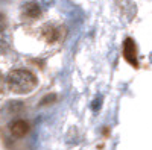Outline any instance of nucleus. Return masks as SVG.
<instances>
[{
	"label": "nucleus",
	"instance_id": "nucleus-6",
	"mask_svg": "<svg viewBox=\"0 0 152 150\" xmlns=\"http://www.w3.org/2000/svg\"><path fill=\"white\" fill-rule=\"evenodd\" d=\"M5 86H6V80H5V76L2 74V71H0V93L5 90Z\"/></svg>",
	"mask_w": 152,
	"mask_h": 150
},
{
	"label": "nucleus",
	"instance_id": "nucleus-4",
	"mask_svg": "<svg viewBox=\"0 0 152 150\" xmlns=\"http://www.w3.org/2000/svg\"><path fill=\"white\" fill-rule=\"evenodd\" d=\"M23 11L29 18H38L41 15V9H40V6H38V3H35V2H31L28 5H24Z\"/></svg>",
	"mask_w": 152,
	"mask_h": 150
},
{
	"label": "nucleus",
	"instance_id": "nucleus-3",
	"mask_svg": "<svg viewBox=\"0 0 152 150\" xmlns=\"http://www.w3.org/2000/svg\"><path fill=\"white\" fill-rule=\"evenodd\" d=\"M9 132L14 138H23L29 132V123L24 120H15L9 124Z\"/></svg>",
	"mask_w": 152,
	"mask_h": 150
},
{
	"label": "nucleus",
	"instance_id": "nucleus-2",
	"mask_svg": "<svg viewBox=\"0 0 152 150\" xmlns=\"http://www.w3.org/2000/svg\"><path fill=\"white\" fill-rule=\"evenodd\" d=\"M123 56L131 65L138 67V62H137V46H135L134 40H131V38L125 40V43H123Z\"/></svg>",
	"mask_w": 152,
	"mask_h": 150
},
{
	"label": "nucleus",
	"instance_id": "nucleus-1",
	"mask_svg": "<svg viewBox=\"0 0 152 150\" xmlns=\"http://www.w3.org/2000/svg\"><path fill=\"white\" fill-rule=\"evenodd\" d=\"M5 80H6V88L14 94H29L38 85L37 76L31 70L24 68L11 70Z\"/></svg>",
	"mask_w": 152,
	"mask_h": 150
},
{
	"label": "nucleus",
	"instance_id": "nucleus-5",
	"mask_svg": "<svg viewBox=\"0 0 152 150\" xmlns=\"http://www.w3.org/2000/svg\"><path fill=\"white\" fill-rule=\"evenodd\" d=\"M44 38H46L47 43H55V41L59 38L58 29L53 28V26H47V28L44 29Z\"/></svg>",
	"mask_w": 152,
	"mask_h": 150
}]
</instances>
